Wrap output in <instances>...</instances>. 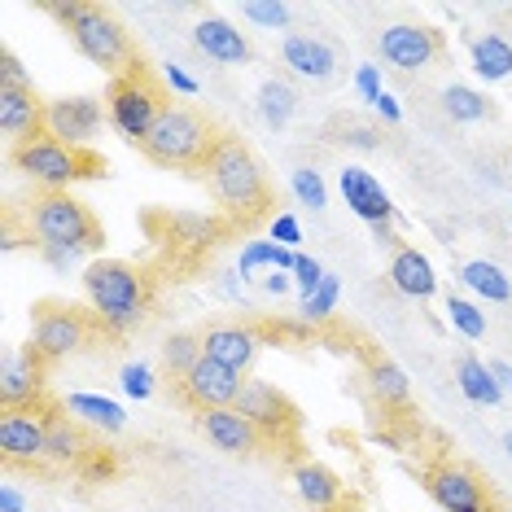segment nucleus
Returning <instances> with one entry per match:
<instances>
[{"label":"nucleus","instance_id":"1","mask_svg":"<svg viewBox=\"0 0 512 512\" xmlns=\"http://www.w3.org/2000/svg\"><path fill=\"white\" fill-rule=\"evenodd\" d=\"M84 289H88L92 311H97V324L114 337L132 333L149 307L145 272L132 263H123V259H92L84 267Z\"/></svg>","mask_w":512,"mask_h":512},{"label":"nucleus","instance_id":"2","mask_svg":"<svg viewBox=\"0 0 512 512\" xmlns=\"http://www.w3.org/2000/svg\"><path fill=\"white\" fill-rule=\"evenodd\" d=\"M202 171H206V184H211V193L219 197L224 211L241 215V219L263 215L272 189H267V176H263L259 158L246 149V141L219 132V141H215V149H211V158H206Z\"/></svg>","mask_w":512,"mask_h":512},{"label":"nucleus","instance_id":"3","mask_svg":"<svg viewBox=\"0 0 512 512\" xmlns=\"http://www.w3.org/2000/svg\"><path fill=\"white\" fill-rule=\"evenodd\" d=\"M49 14L66 27V36H71L75 49L84 53L92 66L110 71L114 79L127 75L136 62H141L127 27L110 14V9H101V5H49Z\"/></svg>","mask_w":512,"mask_h":512},{"label":"nucleus","instance_id":"4","mask_svg":"<svg viewBox=\"0 0 512 512\" xmlns=\"http://www.w3.org/2000/svg\"><path fill=\"white\" fill-rule=\"evenodd\" d=\"M219 141V132L211 123H206L202 110L193 106H167L162 110V119L154 123V132L145 136L141 154L149 162H158V167H176V171H193V167H206V158H211V149Z\"/></svg>","mask_w":512,"mask_h":512},{"label":"nucleus","instance_id":"5","mask_svg":"<svg viewBox=\"0 0 512 512\" xmlns=\"http://www.w3.org/2000/svg\"><path fill=\"white\" fill-rule=\"evenodd\" d=\"M31 237L40 250H75V254H97L106 246V232L92 219L84 202H75L71 193H44L31 202Z\"/></svg>","mask_w":512,"mask_h":512},{"label":"nucleus","instance_id":"6","mask_svg":"<svg viewBox=\"0 0 512 512\" xmlns=\"http://www.w3.org/2000/svg\"><path fill=\"white\" fill-rule=\"evenodd\" d=\"M167 92L154 75L145 71V62H136L127 75L110 79L106 88V114L110 123L119 127V136H127L132 145H141L149 132H154V123L162 119V110H167Z\"/></svg>","mask_w":512,"mask_h":512},{"label":"nucleus","instance_id":"7","mask_svg":"<svg viewBox=\"0 0 512 512\" xmlns=\"http://www.w3.org/2000/svg\"><path fill=\"white\" fill-rule=\"evenodd\" d=\"M14 167L27 180H36L44 193H66L75 180H97L106 171L92 149H71L53 136H40V141H27L14 149Z\"/></svg>","mask_w":512,"mask_h":512},{"label":"nucleus","instance_id":"8","mask_svg":"<svg viewBox=\"0 0 512 512\" xmlns=\"http://www.w3.org/2000/svg\"><path fill=\"white\" fill-rule=\"evenodd\" d=\"M237 412L246 416V421L259 429L263 438H289L298 429V407L285 399L281 390L272 386V381L263 377H246V386H241V399H237Z\"/></svg>","mask_w":512,"mask_h":512},{"label":"nucleus","instance_id":"9","mask_svg":"<svg viewBox=\"0 0 512 512\" xmlns=\"http://www.w3.org/2000/svg\"><path fill=\"white\" fill-rule=\"evenodd\" d=\"M44 364L49 359L36 346L5 351V359H0V403H5V412H36L44 394Z\"/></svg>","mask_w":512,"mask_h":512},{"label":"nucleus","instance_id":"10","mask_svg":"<svg viewBox=\"0 0 512 512\" xmlns=\"http://www.w3.org/2000/svg\"><path fill=\"white\" fill-rule=\"evenodd\" d=\"M88 342V320L84 311L66 307V302H44L36 307V329H31V346L44 359H66Z\"/></svg>","mask_w":512,"mask_h":512},{"label":"nucleus","instance_id":"11","mask_svg":"<svg viewBox=\"0 0 512 512\" xmlns=\"http://www.w3.org/2000/svg\"><path fill=\"white\" fill-rule=\"evenodd\" d=\"M110 114L101 110L97 97H57L49 101V119H44V136H53V141L71 145V149H88L92 136L101 132V123H106Z\"/></svg>","mask_w":512,"mask_h":512},{"label":"nucleus","instance_id":"12","mask_svg":"<svg viewBox=\"0 0 512 512\" xmlns=\"http://www.w3.org/2000/svg\"><path fill=\"white\" fill-rule=\"evenodd\" d=\"M241 386H246V372H232V368L202 355L197 368L180 381V394L197 407V412H219V407H237Z\"/></svg>","mask_w":512,"mask_h":512},{"label":"nucleus","instance_id":"13","mask_svg":"<svg viewBox=\"0 0 512 512\" xmlns=\"http://www.w3.org/2000/svg\"><path fill=\"white\" fill-rule=\"evenodd\" d=\"M425 486L442 512H491L486 486L469 469H460V464H434L425 473Z\"/></svg>","mask_w":512,"mask_h":512},{"label":"nucleus","instance_id":"14","mask_svg":"<svg viewBox=\"0 0 512 512\" xmlns=\"http://www.w3.org/2000/svg\"><path fill=\"white\" fill-rule=\"evenodd\" d=\"M442 53V36L434 27H416V22H394L381 31V57L399 71H425Z\"/></svg>","mask_w":512,"mask_h":512},{"label":"nucleus","instance_id":"15","mask_svg":"<svg viewBox=\"0 0 512 512\" xmlns=\"http://www.w3.org/2000/svg\"><path fill=\"white\" fill-rule=\"evenodd\" d=\"M337 189H342L346 206H351V211L364 219L368 228L394 224V219H399V206H394V197L381 189V180L372 176V171H364V167H342V176H337Z\"/></svg>","mask_w":512,"mask_h":512},{"label":"nucleus","instance_id":"16","mask_svg":"<svg viewBox=\"0 0 512 512\" xmlns=\"http://www.w3.org/2000/svg\"><path fill=\"white\" fill-rule=\"evenodd\" d=\"M44 119H49V101H40L36 88H0V132L5 141H14V149L40 141Z\"/></svg>","mask_w":512,"mask_h":512},{"label":"nucleus","instance_id":"17","mask_svg":"<svg viewBox=\"0 0 512 512\" xmlns=\"http://www.w3.org/2000/svg\"><path fill=\"white\" fill-rule=\"evenodd\" d=\"M49 447V416L40 412H5L0 416V456L9 464H36Z\"/></svg>","mask_w":512,"mask_h":512},{"label":"nucleus","instance_id":"18","mask_svg":"<svg viewBox=\"0 0 512 512\" xmlns=\"http://www.w3.org/2000/svg\"><path fill=\"white\" fill-rule=\"evenodd\" d=\"M206 359L224 364L232 372H250L254 355H259V333L246 329V324H215V329L202 333Z\"/></svg>","mask_w":512,"mask_h":512},{"label":"nucleus","instance_id":"19","mask_svg":"<svg viewBox=\"0 0 512 512\" xmlns=\"http://www.w3.org/2000/svg\"><path fill=\"white\" fill-rule=\"evenodd\" d=\"M202 434L228 456H254L259 451V429H254L237 407H219V412H202Z\"/></svg>","mask_w":512,"mask_h":512},{"label":"nucleus","instance_id":"20","mask_svg":"<svg viewBox=\"0 0 512 512\" xmlns=\"http://www.w3.org/2000/svg\"><path fill=\"white\" fill-rule=\"evenodd\" d=\"M193 44L211 57V62H224V66H246L250 62V44L228 18H202L193 27Z\"/></svg>","mask_w":512,"mask_h":512},{"label":"nucleus","instance_id":"21","mask_svg":"<svg viewBox=\"0 0 512 512\" xmlns=\"http://www.w3.org/2000/svg\"><path fill=\"white\" fill-rule=\"evenodd\" d=\"M390 285L399 289L403 298L425 302L438 294V272L416 246H403V250H394V259H390Z\"/></svg>","mask_w":512,"mask_h":512},{"label":"nucleus","instance_id":"22","mask_svg":"<svg viewBox=\"0 0 512 512\" xmlns=\"http://www.w3.org/2000/svg\"><path fill=\"white\" fill-rule=\"evenodd\" d=\"M285 66L302 79H329L337 71V53L333 44H324L320 36H302V31H294V36H285Z\"/></svg>","mask_w":512,"mask_h":512},{"label":"nucleus","instance_id":"23","mask_svg":"<svg viewBox=\"0 0 512 512\" xmlns=\"http://www.w3.org/2000/svg\"><path fill=\"white\" fill-rule=\"evenodd\" d=\"M294 486H298L302 504L316 508V512H333L337 504H342V495H346L342 477H337L329 464H316V460H302L298 464V469H294Z\"/></svg>","mask_w":512,"mask_h":512},{"label":"nucleus","instance_id":"24","mask_svg":"<svg viewBox=\"0 0 512 512\" xmlns=\"http://www.w3.org/2000/svg\"><path fill=\"white\" fill-rule=\"evenodd\" d=\"M88 456V438L84 429H79V421L71 412H49V447H44V460L49 464H79Z\"/></svg>","mask_w":512,"mask_h":512},{"label":"nucleus","instance_id":"25","mask_svg":"<svg viewBox=\"0 0 512 512\" xmlns=\"http://www.w3.org/2000/svg\"><path fill=\"white\" fill-rule=\"evenodd\" d=\"M66 412H71L79 425L101 429V434H119L127 425V412L114 399H106V394H66Z\"/></svg>","mask_w":512,"mask_h":512},{"label":"nucleus","instance_id":"26","mask_svg":"<svg viewBox=\"0 0 512 512\" xmlns=\"http://www.w3.org/2000/svg\"><path fill=\"white\" fill-rule=\"evenodd\" d=\"M456 381H460V394L477 407H499L504 403V390H499L491 364H482L477 355H464L456 364Z\"/></svg>","mask_w":512,"mask_h":512},{"label":"nucleus","instance_id":"27","mask_svg":"<svg viewBox=\"0 0 512 512\" xmlns=\"http://www.w3.org/2000/svg\"><path fill=\"white\" fill-rule=\"evenodd\" d=\"M460 281H464V289H473L482 302H508L512 298V281H508V272L499 263H486V259L464 263Z\"/></svg>","mask_w":512,"mask_h":512},{"label":"nucleus","instance_id":"28","mask_svg":"<svg viewBox=\"0 0 512 512\" xmlns=\"http://www.w3.org/2000/svg\"><path fill=\"white\" fill-rule=\"evenodd\" d=\"M368 390L377 394L386 407H407L412 403V381H407V372L399 364H390V359H372L368 364Z\"/></svg>","mask_w":512,"mask_h":512},{"label":"nucleus","instance_id":"29","mask_svg":"<svg viewBox=\"0 0 512 512\" xmlns=\"http://www.w3.org/2000/svg\"><path fill=\"white\" fill-rule=\"evenodd\" d=\"M469 53H473V71L482 75L486 84L512 79V44L504 36H477Z\"/></svg>","mask_w":512,"mask_h":512},{"label":"nucleus","instance_id":"30","mask_svg":"<svg viewBox=\"0 0 512 512\" xmlns=\"http://www.w3.org/2000/svg\"><path fill=\"white\" fill-rule=\"evenodd\" d=\"M442 110H447V119H456V123H482L495 114L491 101H486V92H477L469 84H451L442 92Z\"/></svg>","mask_w":512,"mask_h":512},{"label":"nucleus","instance_id":"31","mask_svg":"<svg viewBox=\"0 0 512 512\" xmlns=\"http://www.w3.org/2000/svg\"><path fill=\"white\" fill-rule=\"evenodd\" d=\"M202 355H206L202 333H171L167 346H162V368H167L176 381H184L197 368V359H202Z\"/></svg>","mask_w":512,"mask_h":512},{"label":"nucleus","instance_id":"32","mask_svg":"<svg viewBox=\"0 0 512 512\" xmlns=\"http://www.w3.org/2000/svg\"><path fill=\"white\" fill-rule=\"evenodd\" d=\"M294 110H298V97L285 79H267V84L259 88V114H263L267 127H285L289 119H294Z\"/></svg>","mask_w":512,"mask_h":512},{"label":"nucleus","instance_id":"33","mask_svg":"<svg viewBox=\"0 0 512 512\" xmlns=\"http://www.w3.org/2000/svg\"><path fill=\"white\" fill-rule=\"evenodd\" d=\"M447 320H451V329H460L469 342H482V337H486V311L477 307L473 298L451 294L447 298Z\"/></svg>","mask_w":512,"mask_h":512},{"label":"nucleus","instance_id":"34","mask_svg":"<svg viewBox=\"0 0 512 512\" xmlns=\"http://www.w3.org/2000/svg\"><path fill=\"white\" fill-rule=\"evenodd\" d=\"M171 232H176V241H184V246H211L219 237V219L180 211V215H171Z\"/></svg>","mask_w":512,"mask_h":512},{"label":"nucleus","instance_id":"35","mask_svg":"<svg viewBox=\"0 0 512 512\" xmlns=\"http://www.w3.org/2000/svg\"><path fill=\"white\" fill-rule=\"evenodd\" d=\"M337 294H342V285H337V276H324L316 294H311V298H302V320H307V324L329 320V316H333V307H337Z\"/></svg>","mask_w":512,"mask_h":512},{"label":"nucleus","instance_id":"36","mask_svg":"<svg viewBox=\"0 0 512 512\" xmlns=\"http://www.w3.org/2000/svg\"><path fill=\"white\" fill-rule=\"evenodd\" d=\"M294 197L302 206H311V211H324V206H329V189H324L320 171H311V167L294 171Z\"/></svg>","mask_w":512,"mask_h":512},{"label":"nucleus","instance_id":"37","mask_svg":"<svg viewBox=\"0 0 512 512\" xmlns=\"http://www.w3.org/2000/svg\"><path fill=\"white\" fill-rule=\"evenodd\" d=\"M250 22H259V27L276 31V27H289V5H281V0H246V9H241Z\"/></svg>","mask_w":512,"mask_h":512},{"label":"nucleus","instance_id":"38","mask_svg":"<svg viewBox=\"0 0 512 512\" xmlns=\"http://www.w3.org/2000/svg\"><path fill=\"white\" fill-rule=\"evenodd\" d=\"M272 259H276V241H250V246L237 254V276L246 281L259 267H272Z\"/></svg>","mask_w":512,"mask_h":512},{"label":"nucleus","instance_id":"39","mask_svg":"<svg viewBox=\"0 0 512 512\" xmlns=\"http://www.w3.org/2000/svg\"><path fill=\"white\" fill-rule=\"evenodd\" d=\"M119 386H123V394L127 399H149V394H154V372H149L145 364H127L123 372H119Z\"/></svg>","mask_w":512,"mask_h":512},{"label":"nucleus","instance_id":"40","mask_svg":"<svg viewBox=\"0 0 512 512\" xmlns=\"http://www.w3.org/2000/svg\"><path fill=\"white\" fill-rule=\"evenodd\" d=\"M324 276H329V272H324V267H320L316 259H311V254H298V267H294V285L302 289V298H311V294H316Z\"/></svg>","mask_w":512,"mask_h":512},{"label":"nucleus","instance_id":"41","mask_svg":"<svg viewBox=\"0 0 512 512\" xmlns=\"http://www.w3.org/2000/svg\"><path fill=\"white\" fill-rule=\"evenodd\" d=\"M355 88H359V97H364L368 106H377V101L386 97V88H381V71H377V66H359V71H355Z\"/></svg>","mask_w":512,"mask_h":512},{"label":"nucleus","instance_id":"42","mask_svg":"<svg viewBox=\"0 0 512 512\" xmlns=\"http://www.w3.org/2000/svg\"><path fill=\"white\" fill-rule=\"evenodd\" d=\"M272 241H276V246H285V250H298L302 224H298L294 215H276V219H272Z\"/></svg>","mask_w":512,"mask_h":512},{"label":"nucleus","instance_id":"43","mask_svg":"<svg viewBox=\"0 0 512 512\" xmlns=\"http://www.w3.org/2000/svg\"><path fill=\"white\" fill-rule=\"evenodd\" d=\"M0 88H31V79H27V71H22V62L14 53H0Z\"/></svg>","mask_w":512,"mask_h":512},{"label":"nucleus","instance_id":"44","mask_svg":"<svg viewBox=\"0 0 512 512\" xmlns=\"http://www.w3.org/2000/svg\"><path fill=\"white\" fill-rule=\"evenodd\" d=\"M162 84H167L171 92H180V97H193V92H197V79L184 71V66H176V62L162 66Z\"/></svg>","mask_w":512,"mask_h":512},{"label":"nucleus","instance_id":"45","mask_svg":"<svg viewBox=\"0 0 512 512\" xmlns=\"http://www.w3.org/2000/svg\"><path fill=\"white\" fill-rule=\"evenodd\" d=\"M289 285H294V272H272V276H263V289H267L272 298L289 294Z\"/></svg>","mask_w":512,"mask_h":512},{"label":"nucleus","instance_id":"46","mask_svg":"<svg viewBox=\"0 0 512 512\" xmlns=\"http://www.w3.org/2000/svg\"><path fill=\"white\" fill-rule=\"evenodd\" d=\"M0 512H27V499L18 495V486H0Z\"/></svg>","mask_w":512,"mask_h":512},{"label":"nucleus","instance_id":"47","mask_svg":"<svg viewBox=\"0 0 512 512\" xmlns=\"http://www.w3.org/2000/svg\"><path fill=\"white\" fill-rule=\"evenodd\" d=\"M372 110H377V114H381V119H386V123H399V119H403V106H399V97H390V92H386V97H381V101H377V106H372Z\"/></svg>","mask_w":512,"mask_h":512},{"label":"nucleus","instance_id":"48","mask_svg":"<svg viewBox=\"0 0 512 512\" xmlns=\"http://www.w3.org/2000/svg\"><path fill=\"white\" fill-rule=\"evenodd\" d=\"M372 241H377V246H386V250H403V241L394 237V224H377V228H372Z\"/></svg>","mask_w":512,"mask_h":512},{"label":"nucleus","instance_id":"49","mask_svg":"<svg viewBox=\"0 0 512 512\" xmlns=\"http://www.w3.org/2000/svg\"><path fill=\"white\" fill-rule=\"evenodd\" d=\"M40 254H44V259H49L53 267H71V263L84 259V254H75V250H40Z\"/></svg>","mask_w":512,"mask_h":512},{"label":"nucleus","instance_id":"50","mask_svg":"<svg viewBox=\"0 0 512 512\" xmlns=\"http://www.w3.org/2000/svg\"><path fill=\"white\" fill-rule=\"evenodd\" d=\"M491 372H495L499 390H504V394H512V364H504V359H495V364H491Z\"/></svg>","mask_w":512,"mask_h":512},{"label":"nucleus","instance_id":"51","mask_svg":"<svg viewBox=\"0 0 512 512\" xmlns=\"http://www.w3.org/2000/svg\"><path fill=\"white\" fill-rule=\"evenodd\" d=\"M346 141L359 145V149H372V145H377V136H372L368 127H351V136H346Z\"/></svg>","mask_w":512,"mask_h":512},{"label":"nucleus","instance_id":"52","mask_svg":"<svg viewBox=\"0 0 512 512\" xmlns=\"http://www.w3.org/2000/svg\"><path fill=\"white\" fill-rule=\"evenodd\" d=\"M504 451H508V460H512V429H508V434H504Z\"/></svg>","mask_w":512,"mask_h":512}]
</instances>
